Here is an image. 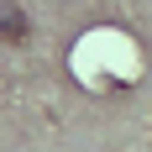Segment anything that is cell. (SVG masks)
I'll list each match as a JSON object with an SVG mask.
<instances>
[{"label": "cell", "instance_id": "6da1fadb", "mask_svg": "<svg viewBox=\"0 0 152 152\" xmlns=\"http://www.w3.org/2000/svg\"><path fill=\"white\" fill-rule=\"evenodd\" d=\"M0 37H5L11 47H21V42H26V16L16 11V5H0Z\"/></svg>", "mask_w": 152, "mask_h": 152}]
</instances>
